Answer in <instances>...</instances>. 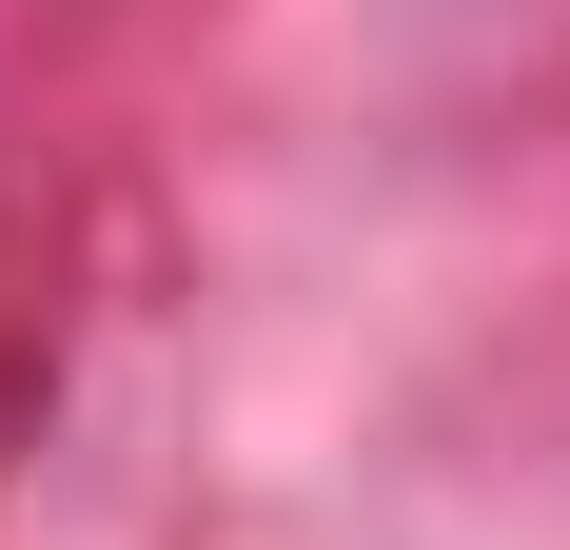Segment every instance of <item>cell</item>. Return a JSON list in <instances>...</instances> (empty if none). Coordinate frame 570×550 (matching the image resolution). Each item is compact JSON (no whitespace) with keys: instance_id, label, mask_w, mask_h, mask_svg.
I'll return each instance as SVG.
<instances>
[]
</instances>
